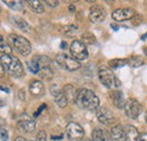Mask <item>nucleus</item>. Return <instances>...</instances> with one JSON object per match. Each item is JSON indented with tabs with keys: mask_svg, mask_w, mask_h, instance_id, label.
Masks as SVG:
<instances>
[{
	"mask_svg": "<svg viewBox=\"0 0 147 141\" xmlns=\"http://www.w3.org/2000/svg\"><path fill=\"white\" fill-rule=\"evenodd\" d=\"M131 21H132L134 25L137 26V25H139V24L143 21V17H142L140 15H135V16L132 17V20H131Z\"/></svg>",
	"mask_w": 147,
	"mask_h": 141,
	"instance_id": "nucleus-33",
	"label": "nucleus"
},
{
	"mask_svg": "<svg viewBox=\"0 0 147 141\" xmlns=\"http://www.w3.org/2000/svg\"><path fill=\"white\" fill-rule=\"evenodd\" d=\"M38 76L44 79V80H51L52 77H53V71L50 67H44V68H41L38 71Z\"/></svg>",
	"mask_w": 147,
	"mask_h": 141,
	"instance_id": "nucleus-21",
	"label": "nucleus"
},
{
	"mask_svg": "<svg viewBox=\"0 0 147 141\" xmlns=\"http://www.w3.org/2000/svg\"><path fill=\"white\" fill-rule=\"evenodd\" d=\"M66 134L70 141H80L84 138V129L76 122H70L68 123L66 128Z\"/></svg>",
	"mask_w": 147,
	"mask_h": 141,
	"instance_id": "nucleus-7",
	"label": "nucleus"
},
{
	"mask_svg": "<svg viewBox=\"0 0 147 141\" xmlns=\"http://www.w3.org/2000/svg\"><path fill=\"white\" fill-rule=\"evenodd\" d=\"M17 126H18V130H20V131L26 132V133H31L35 130V121L31 116L24 114L19 119Z\"/></svg>",
	"mask_w": 147,
	"mask_h": 141,
	"instance_id": "nucleus-9",
	"label": "nucleus"
},
{
	"mask_svg": "<svg viewBox=\"0 0 147 141\" xmlns=\"http://www.w3.org/2000/svg\"><path fill=\"white\" fill-rule=\"evenodd\" d=\"M18 97L19 99H24V90H19V94H18Z\"/></svg>",
	"mask_w": 147,
	"mask_h": 141,
	"instance_id": "nucleus-38",
	"label": "nucleus"
},
{
	"mask_svg": "<svg viewBox=\"0 0 147 141\" xmlns=\"http://www.w3.org/2000/svg\"><path fill=\"white\" fill-rule=\"evenodd\" d=\"M69 10H70L71 13H73V11H75V7H74L73 5H70V6H69Z\"/></svg>",
	"mask_w": 147,
	"mask_h": 141,
	"instance_id": "nucleus-40",
	"label": "nucleus"
},
{
	"mask_svg": "<svg viewBox=\"0 0 147 141\" xmlns=\"http://www.w3.org/2000/svg\"><path fill=\"white\" fill-rule=\"evenodd\" d=\"M111 99H112V103L113 105L115 106L117 108H125L126 106V99H125V96L120 91V90H114L111 93Z\"/></svg>",
	"mask_w": 147,
	"mask_h": 141,
	"instance_id": "nucleus-13",
	"label": "nucleus"
},
{
	"mask_svg": "<svg viewBox=\"0 0 147 141\" xmlns=\"http://www.w3.org/2000/svg\"><path fill=\"white\" fill-rule=\"evenodd\" d=\"M66 45H67V44H66V42H62V43H61V46H62V49H66Z\"/></svg>",
	"mask_w": 147,
	"mask_h": 141,
	"instance_id": "nucleus-41",
	"label": "nucleus"
},
{
	"mask_svg": "<svg viewBox=\"0 0 147 141\" xmlns=\"http://www.w3.org/2000/svg\"><path fill=\"white\" fill-rule=\"evenodd\" d=\"M30 91L33 96H42L44 93V86L40 80H32L30 83Z\"/></svg>",
	"mask_w": 147,
	"mask_h": 141,
	"instance_id": "nucleus-15",
	"label": "nucleus"
},
{
	"mask_svg": "<svg viewBox=\"0 0 147 141\" xmlns=\"http://www.w3.org/2000/svg\"><path fill=\"white\" fill-rule=\"evenodd\" d=\"M36 141H48V139H47V133L43 130H41L36 134Z\"/></svg>",
	"mask_w": 147,
	"mask_h": 141,
	"instance_id": "nucleus-32",
	"label": "nucleus"
},
{
	"mask_svg": "<svg viewBox=\"0 0 147 141\" xmlns=\"http://www.w3.org/2000/svg\"><path fill=\"white\" fill-rule=\"evenodd\" d=\"M75 103L79 106L80 108L88 109V111H94L97 109L100 105V99L95 95V93L86 88L78 89L76 93V99Z\"/></svg>",
	"mask_w": 147,
	"mask_h": 141,
	"instance_id": "nucleus-1",
	"label": "nucleus"
},
{
	"mask_svg": "<svg viewBox=\"0 0 147 141\" xmlns=\"http://www.w3.org/2000/svg\"><path fill=\"white\" fill-rule=\"evenodd\" d=\"M45 107H47V105H45V104H42V105L37 108V112L34 114V116H35V117H36V116H38V114H41V113H42V111H43Z\"/></svg>",
	"mask_w": 147,
	"mask_h": 141,
	"instance_id": "nucleus-35",
	"label": "nucleus"
},
{
	"mask_svg": "<svg viewBox=\"0 0 147 141\" xmlns=\"http://www.w3.org/2000/svg\"><path fill=\"white\" fill-rule=\"evenodd\" d=\"M2 67L8 71L11 76L20 78L24 76V68L22 66V62L16 56H13L10 54H2L0 58Z\"/></svg>",
	"mask_w": 147,
	"mask_h": 141,
	"instance_id": "nucleus-2",
	"label": "nucleus"
},
{
	"mask_svg": "<svg viewBox=\"0 0 147 141\" xmlns=\"http://www.w3.org/2000/svg\"><path fill=\"white\" fill-rule=\"evenodd\" d=\"M45 2H47V5L49 7H52V8H55V7H57L59 5V1L58 0H47Z\"/></svg>",
	"mask_w": 147,
	"mask_h": 141,
	"instance_id": "nucleus-34",
	"label": "nucleus"
},
{
	"mask_svg": "<svg viewBox=\"0 0 147 141\" xmlns=\"http://www.w3.org/2000/svg\"><path fill=\"white\" fill-rule=\"evenodd\" d=\"M36 60V62L38 63L40 68H44V67H50V63H51V60L45 56V55H37L34 58Z\"/></svg>",
	"mask_w": 147,
	"mask_h": 141,
	"instance_id": "nucleus-24",
	"label": "nucleus"
},
{
	"mask_svg": "<svg viewBox=\"0 0 147 141\" xmlns=\"http://www.w3.org/2000/svg\"><path fill=\"white\" fill-rule=\"evenodd\" d=\"M110 139L112 141H126L125 130L121 125H115L111 129Z\"/></svg>",
	"mask_w": 147,
	"mask_h": 141,
	"instance_id": "nucleus-14",
	"label": "nucleus"
},
{
	"mask_svg": "<svg viewBox=\"0 0 147 141\" xmlns=\"http://www.w3.org/2000/svg\"><path fill=\"white\" fill-rule=\"evenodd\" d=\"M14 141H27V140H26L25 138H23V137H17Z\"/></svg>",
	"mask_w": 147,
	"mask_h": 141,
	"instance_id": "nucleus-39",
	"label": "nucleus"
},
{
	"mask_svg": "<svg viewBox=\"0 0 147 141\" xmlns=\"http://www.w3.org/2000/svg\"><path fill=\"white\" fill-rule=\"evenodd\" d=\"M78 31V27L75 26V25H68V26H65L62 32L66 34L67 36H74Z\"/></svg>",
	"mask_w": 147,
	"mask_h": 141,
	"instance_id": "nucleus-27",
	"label": "nucleus"
},
{
	"mask_svg": "<svg viewBox=\"0 0 147 141\" xmlns=\"http://www.w3.org/2000/svg\"><path fill=\"white\" fill-rule=\"evenodd\" d=\"M138 141H147V133L139 134V139H138Z\"/></svg>",
	"mask_w": 147,
	"mask_h": 141,
	"instance_id": "nucleus-36",
	"label": "nucleus"
},
{
	"mask_svg": "<svg viewBox=\"0 0 147 141\" xmlns=\"http://www.w3.org/2000/svg\"><path fill=\"white\" fill-rule=\"evenodd\" d=\"M70 53L74 59L77 61L85 60L88 56V51L86 45L82 41H77V40L73 41V43L70 44Z\"/></svg>",
	"mask_w": 147,
	"mask_h": 141,
	"instance_id": "nucleus-6",
	"label": "nucleus"
},
{
	"mask_svg": "<svg viewBox=\"0 0 147 141\" xmlns=\"http://www.w3.org/2000/svg\"><path fill=\"white\" fill-rule=\"evenodd\" d=\"M125 109H126V114L127 116H129L130 119H137L140 113H142V105L136 99H129L128 102L126 103L125 106Z\"/></svg>",
	"mask_w": 147,
	"mask_h": 141,
	"instance_id": "nucleus-8",
	"label": "nucleus"
},
{
	"mask_svg": "<svg viewBox=\"0 0 147 141\" xmlns=\"http://www.w3.org/2000/svg\"><path fill=\"white\" fill-rule=\"evenodd\" d=\"M93 141H110V136L109 133L103 130V129H94L92 132Z\"/></svg>",
	"mask_w": 147,
	"mask_h": 141,
	"instance_id": "nucleus-17",
	"label": "nucleus"
},
{
	"mask_svg": "<svg viewBox=\"0 0 147 141\" xmlns=\"http://www.w3.org/2000/svg\"><path fill=\"white\" fill-rule=\"evenodd\" d=\"M127 60H128V63L127 64H129L132 68H138V67H140V66L144 64V60L140 56H131V58H129Z\"/></svg>",
	"mask_w": 147,
	"mask_h": 141,
	"instance_id": "nucleus-23",
	"label": "nucleus"
},
{
	"mask_svg": "<svg viewBox=\"0 0 147 141\" xmlns=\"http://www.w3.org/2000/svg\"><path fill=\"white\" fill-rule=\"evenodd\" d=\"M144 52H145V54L147 55V48H145V49H144Z\"/></svg>",
	"mask_w": 147,
	"mask_h": 141,
	"instance_id": "nucleus-42",
	"label": "nucleus"
},
{
	"mask_svg": "<svg viewBox=\"0 0 147 141\" xmlns=\"http://www.w3.org/2000/svg\"><path fill=\"white\" fill-rule=\"evenodd\" d=\"M145 120H146V122H147V111H146V114H145Z\"/></svg>",
	"mask_w": 147,
	"mask_h": 141,
	"instance_id": "nucleus-43",
	"label": "nucleus"
},
{
	"mask_svg": "<svg viewBox=\"0 0 147 141\" xmlns=\"http://www.w3.org/2000/svg\"><path fill=\"white\" fill-rule=\"evenodd\" d=\"M55 61H57V63H58L61 68H63V69H66V70L75 71V70H78V69L80 68L79 61L75 60L74 58L67 55V54H58V55L55 56Z\"/></svg>",
	"mask_w": 147,
	"mask_h": 141,
	"instance_id": "nucleus-5",
	"label": "nucleus"
},
{
	"mask_svg": "<svg viewBox=\"0 0 147 141\" xmlns=\"http://www.w3.org/2000/svg\"><path fill=\"white\" fill-rule=\"evenodd\" d=\"M5 75V68L2 67V64L0 63V77H2Z\"/></svg>",
	"mask_w": 147,
	"mask_h": 141,
	"instance_id": "nucleus-37",
	"label": "nucleus"
},
{
	"mask_svg": "<svg viewBox=\"0 0 147 141\" xmlns=\"http://www.w3.org/2000/svg\"><path fill=\"white\" fill-rule=\"evenodd\" d=\"M62 93L65 94V96H66V98H67L68 102H75L77 90L74 88V86H71V85H66L63 87V89H62Z\"/></svg>",
	"mask_w": 147,
	"mask_h": 141,
	"instance_id": "nucleus-19",
	"label": "nucleus"
},
{
	"mask_svg": "<svg viewBox=\"0 0 147 141\" xmlns=\"http://www.w3.org/2000/svg\"><path fill=\"white\" fill-rule=\"evenodd\" d=\"M27 3H28V6H30V8H31L34 13H36V14H42V13H44V6H43V3H42L41 1H38V0H28Z\"/></svg>",
	"mask_w": 147,
	"mask_h": 141,
	"instance_id": "nucleus-20",
	"label": "nucleus"
},
{
	"mask_svg": "<svg viewBox=\"0 0 147 141\" xmlns=\"http://www.w3.org/2000/svg\"><path fill=\"white\" fill-rule=\"evenodd\" d=\"M55 104L59 106V107H62V108L68 105V101H67V98H66L65 94L62 93V90L55 96Z\"/></svg>",
	"mask_w": 147,
	"mask_h": 141,
	"instance_id": "nucleus-22",
	"label": "nucleus"
},
{
	"mask_svg": "<svg viewBox=\"0 0 147 141\" xmlns=\"http://www.w3.org/2000/svg\"><path fill=\"white\" fill-rule=\"evenodd\" d=\"M128 63V60L126 59H113L109 61V66L111 68H121Z\"/></svg>",
	"mask_w": 147,
	"mask_h": 141,
	"instance_id": "nucleus-26",
	"label": "nucleus"
},
{
	"mask_svg": "<svg viewBox=\"0 0 147 141\" xmlns=\"http://www.w3.org/2000/svg\"><path fill=\"white\" fill-rule=\"evenodd\" d=\"M11 21L18 27L19 30H22L23 32H30L31 31V26L27 24L26 20H24L23 18H20L19 16H13L11 17Z\"/></svg>",
	"mask_w": 147,
	"mask_h": 141,
	"instance_id": "nucleus-18",
	"label": "nucleus"
},
{
	"mask_svg": "<svg viewBox=\"0 0 147 141\" xmlns=\"http://www.w3.org/2000/svg\"><path fill=\"white\" fill-rule=\"evenodd\" d=\"M0 140L1 141H8V132L6 129L0 128Z\"/></svg>",
	"mask_w": 147,
	"mask_h": 141,
	"instance_id": "nucleus-31",
	"label": "nucleus"
},
{
	"mask_svg": "<svg viewBox=\"0 0 147 141\" xmlns=\"http://www.w3.org/2000/svg\"><path fill=\"white\" fill-rule=\"evenodd\" d=\"M28 69L31 70V72H33V73H38V71H40V66H38V63L36 62V60L35 59H33V60H31L30 62H28Z\"/></svg>",
	"mask_w": 147,
	"mask_h": 141,
	"instance_id": "nucleus-29",
	"label": "nucleus"
},
{
	"mask_svg": "<svg viewBox=\"0 0 147 141\" xmlns=\"http://www.w3.org/2000/svg\"><path fill=\"white\" fill-rule=\"evenodd\" d=\"M125 134H126V141H138L139 139V132L134 125H126L123 128Z\"/></svg>",
	"mask_w": 147,
	"mask_h": 141,
	"instance_id": "nucleus-16",
	"label": "nucleus"
},
{
	"mask_svg": "<svg viewBox=\"0 0 147 141\" xmlns=\"http://www.w3.org/2000/svg\"><path fill=\"white\" fill-rule=\"evenodd\" d=\"M96 117L102 124H111L114 122V114L107 107H101L96 111Z\"/></svg>",
	"mask_w": 147,
	"mask_h": 141,
	"instance_id": "nucleus-10",
	"label": "nucleus"
},
{
	"mask_svg": "<svg viewBox=\"0 0 147 141\" xmlns=\"http://www.w3.org/2000/svg\"><path fill=\"white\" fill-rule=\"evenodd\" d=\"M98 78H100V81L102 83V85L105 86L107 88H117V87H120V81L114 76V73L112 72V70L109 69L108 67L102 66L98 69Z\"/></svg>",
	"mask_w": 147,
	"mask_h": 141,
	"instance_id": "nucleus-3",
	"label": "nucleus"
},
{
	"mask_svg": "<svg viewBox=\"0 0 147 141\" xmlns=\"http://www.w3.org/2000/svg\"><path fill=\"white\" fill-rule=\"evenodd\" d=\"M9 40L11 41L14 48L16 49V51L19 54L26 56V55H28L31 53V51H32V45H31V43L25 37L19 36L17 34H10L9 35Z\"/></svg>",
	"mask_w": 147,
	"mask_h": 141,
	"instance_id": "nucleus-4",
	"label": "nucleus"
},
{
	"mask_svg": "<svg viewBox=\"0 0 147 141\" xmlns=\"http://www.w3.org/2000/svg\"><path fill=\"white\" fill-rule=\"evenodd\" d=\"M135 15L136 13L131 8H120V9H115L112 13V18L117 21H123L127 19H131Z\"/></svg>",
	"mask_w": 147,
	"mask_h": 141,
	"instance_id": "nucleus-11",
	"label": "nucleus"
},
{
	"mask_svg": "<svg viewBox=\"0 0 147 141\" xmlns=\"http://www.w3.org/2000/svg\"><path fill=\"white\" fill-rule=\"evenodd\" d=\"M105 18V11L103 7L98 5H94L90 9V20L92 23H101Z\"/></svg>",
	"mask_w": 147,
	"mask_h": 141,
	"instance_id": "nucleus-12",
	"label": "nucleus"
},
{
	"mask_svg": "<svg viewBox=\"0 0 147 141\" xmlns=\"http://www.w3.org/2000/svg\"><path fill=\"white\" fill-rule=\"evenodd\" d=\"M7 6H9L10 8H13V9H15V10H18L20 8H23V2L22 1H8V0H6V1H3Z\"/></svg>",
	"mask_w": 147,
	"mask_h": 141,
	"instance_id": "nucleus-30",
	"label": "nucleus"
},
{
	"mask_svg": "<svg viewBox=\"0 0 147 141\" xmlns=\"http://www.w3.org/2000/svg\"><path fill=\"white\" fill-rule=\"evenodd\" d=\"M82 42L85 44H93L95 43V36L93 35L92 33H84L82 36Z\"/></svg>",
	"mask_w": 147,
	"mask_h": 141,
	"instance_id": "nucleus-28",
	"label": "nucleus"
},
{
	"mask_svg": "<svg viewBox=\"0 0 147 141\" xmlns=\"http://www.w3.org/2000/svg\"><path fill=\"white\" fill-rule=\"evenodd\" d=\"M11 48L10 45L3 40V37L0 35V53L2 54H10L11 53Z\"/></svg>",
	"mask_w": 147,
	"mask_h": 141,
	"instance_id": "nucleus-25",
	"label": "nucleus"
}]
</instances>
